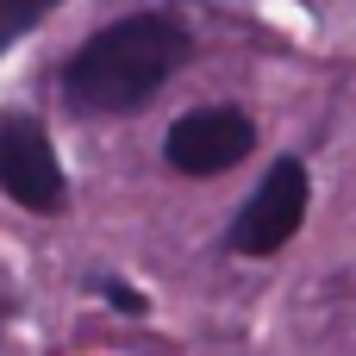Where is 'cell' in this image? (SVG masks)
Wrapping results in <instances>:
<instances>
[{
	"label": "cell",
	"mask_w": 356,
	"mask_h": 356,
	"mask_svg": "<svg viewBox=\"0 0 356 356\" xmlns=\"http://www.w3.org/2000/svg\"><path fill=\"white\" fill-rule=\"evenodd\" d=\"M56 13V0H0V56L31 31V25H44Z\"/></svg>",
	"instance_id": "5b68a950"
},
{
	"label": "cell",
	"mask_w": 356,
	"mask_h": 356,
	"mask_svg": "<svg viewBox=\"0 0 356 356\" xmlns=\"http://www.w3.org/2000/svg\"><path fill=\"white\" fill-rule=\"evenodd\" d=\"M0 194L19 200L25 213H63V200H69L63 163H56L44 125L25 119V113L0 119Z\"/></svg>",
	"instance_id": "3957f363"
},
{
	"label": "cell",
	"mask_w": 356,
	"mask_h": 356,
	"mask_svg": "<svg viewBox=\"0 0 356 356\" xmlns=\"http://www.w3.org/2000/svg\"><path fill=\"white\" fill-rule=\"evenodd\" d=\"M307 163H294V156H282L269 175H263V188L238 207V219H232V250L238 257H275L294 232H300V219H307Z\"/></svg>",
	"instance_id": "7a4b0ae2"
},
{
	"label": "cell",
	"mask_w": 356,
	"mask_h": 356,
	"mask_svg": "<svg viewBox=\"0 0 356 356\" xmlns=\"http://www.w3.org/2000/svg\"><path fill=\"white\" fill-rule=\"evenodd\" d=\"M188 31L163 13H131L106 31H94L63 63V94L81 113H138L156 100V88L181 69Z\"/></svg>",
	"instance_id": "6da1fadb"
},
{
	"label": "cell",
	"mask_w": 356,
	"mask_h": 356,
	"mask_svg": "<svg viewBox=\"0 0 356 356\" xmlns=\"http://www.w3.org/2000/svg\"><path fill=\"white\" fill-rule=\"evenodd\" d=\"M250 144H257V125L238 106H194V113H181L169 125L163 156L181 175H225V169H238L250 156Z\"/></svg>",
	"instance_id": "277c9868"
},
{
	"label": "cell",
	"mask_w": 356,
	"mask_h": 356,
	"mask_svg": "<svg viewBox=\"0 0 356 356\" xmlns=\"http://www.w3.org/2000/svg\"><path fill=\"white\" fill-rule=\"evenodd\" d=\"M106 300H113L119 313H144V294H138V288H125V282H106Z\"/></svg>",
	"instance_id": "8992f818"
}]
</instances>
